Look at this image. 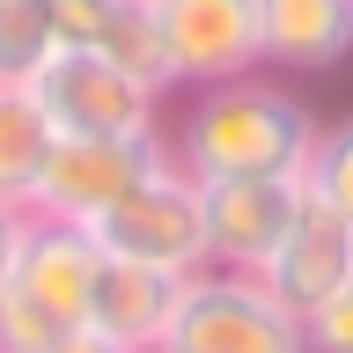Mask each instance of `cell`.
Listing matches in <instances>:
<instances>
[{"mask_svg": "<svg viewBox=\"0 0 353 353\" xmlns=\"http://www.w3.org/2000/svg\"><path fill=\"white\" fill-rule=\"evenodd\" d=\"M88 236L103 258H132V265H162V272H199L206 265V221H199V176L170 170L140 176L110 214L88 221Z\"/></svg>", "mask_w": 353, "mask_h": 353, "instance_id": "277c9868", "label": "cell"}, {"mask_svg": "<svg viewBox=\"0 0 353 353\" xmlns=\"http://www.w3.org/2000/svg\"><path fill=\"white\" fill-rule=\"evenodd\" d=\"M170 88H214L258 74V0H154Z\"/></svg>", "mask_w": 353, "mask_h": 353, "instance_id": "8992f818", "label": "cell"}, {"mask_svg": "<svg viewBox=\"0 0 353 353\" xmlns=\"http://www.w3.org/2000/svg\"><path fill=\"white\" fill-rule=\"evenodd\" d=\"M96 236L74 228V221H44L30 214V236H22V258H15V287L30 302H44L59 324H81V302H88V280H96Z\"/></svg>", "mask_w": 353, "mask_h": 353, "instance_id": "8fae6325", "label": "cell"}, {"mask_svg": "<svg viewBox=\"0 0 353 353\" xmlns=\"http://www.w3.org/2000/svg\"><path fill=\"white\" fill-rule=\"evenodd\" d=\"M170 162H176V154H170V140H162V132H118V140H52L30 214L88 228V221L110 214V206H118V199H125L140 176L170 170Z\"/></svg>", "mask_w": 353, "mask_h": 353, "instance_id": "5b68a950", "label": "cell"}, {"mask_svg": "<svg viewBox=\"0 0 353 353\" xmlns=\"http://www.w3.org/2000/svg\"><path fill=\"white\" fill-rule=\"evenodd\" d=\"M148 8H154V0H148Z\"/></svg>", "mask_w": 353, "mask_h": 353, "instance_id": "d6986e66", "label": "cell"}, {"mask_svg": "<svg viewBox=\"0 0 353 353\" xmlns=\"http://www.w3.org/2000/svg\"><path fill=\"white\" fill-rule=\"evenodd\" d=\"M30 96H37L44 125L59 140H118V132H154V96L132 81L118 59L103 52H74L59 44L52 59L30 74Z\"/></svg>", "mask_w": 353, "mask_h": 353, "instance_id": "3957f363", "label": "cell"}, {"mask_svg": "<svg viewBox=\"0 0 353 353\" xmlns=\"http://www.w3.org/2000/svg\"><path fill=\"white\" fill-rule=\"evenodd\" d=\"M302 206L294 176H206L199 184V221H206V265L221 272H258L287 221Z\"/></svg>", "mask_w": 353, "mask_h": 353, "instance_id": "52a82bcc", "label": "cell"}, {"mask_svg": "<svg viewBox=\"0 0 353 353\" xmlns=\"http://www.w3.org/2000/svg\"><path fill=\"white\" fill-rule=\"evenodd\" d=\"M74 324H59L44 302H30L15 280L0 287V353H52Z\"/></svg>", "mask_w": 353, "mask_h": 353, "instance_id": "9a60e30c", "label": "cell"}, {"mask_svg": "<svg viewBox=\"0 0 353 353\" xmlns=\"http://www.w3.org/2000/svg\"><path fill=\"white\" fill-rule=\"evenodd\" d=\"M154 353H309V331L294 309L272 302V287L258 272L199 265L176 294L170 331L154 339Z\"/></svg>", "mask_w": 353, "mask_h": 353, "instance_id": "7a4b0ae2", "label": "cell"}, {"mask_svg": "<svg viewBox=\"0 0 353 353\" xmlns=\"http://www.w3.org/2000/svg\"><path fill=\"white\" fill-rule=\"evenodd\" d=\"M353 59V0H258V66L331 74Z\"/></svg>", "mask_w": 353, "mask_h": 353, "instance_id": "30bf717a", "label": "cell"}, {"mask_svg": "<svg viewBox=\"0 0 353 353\" xmlns=\"http://www.w3.org/2000/svg\"><path fill=\"white\" fill-rule=\"evenodd\" d=\"M184 280H192V272H162V265H132V258H96L81 324L96 331V339H110V346L154 353V339H162L170 316H176Z\"/></svg>", "mask_w": 353, "mask_h": 353, "instance_id": "9c48e42d", "label": "cell"}, {"mask_svg": "<svg viewBox=\"0 0 353 353\" xmlns=\"http://www.w3.org/2000/svg\"><path fill=\"white\" fill-rule=\"evenodd\" d=\"M316 110L287 81L265 74H236V81L199 88L184 125L170 132V154L184 176H294L302 184L309 148H316Z\"/></svg>", "mask_w": 353, "mask_h": 353, "instance_id": "6da1fadb", "label": "cell"}, {"mask_svg": "<svg viewBox=\"0 0 353 353\" xmlns=\"http://www.w3.org/2000/svg\"><path fill=\"white\" fill-rule=\"evenodd\" d=\"M52 52H59L52 8L44 0H0V81H30Z\"/></svg>", "mask_w": 353, "mask_h": 353, "instance_id": "4fadbf2b", "label": "cell"}, {"mask_svg": "<svg viewBox=\"0 0 353 353\" xmlns=\"http://www.w3.org/2000/svg\"><path fill=\"white\" fill-rule=\"evenodd\" d=\"M302 192H309V199H324L331 214L353 228V118H339V125H316V148H309Z\"/></svg>", "mask_w": 353, "mask_h": 353, "instance_id": "5bb4252c", "label": "cell"}, {"mask_svg": "<svg viewBox=\"0 0 353 353\" xmlns=\"http://www.w3.org/2000/svg\"><path fill=\"white\" fill-rule=\"evenodd\" d=\"M22 236H30V214H22V206H0V287L15 280V258H22Z\"/></svg>", "mask_w": 353, "mask_h": 353, "instance_id": "e0dca14e", "label": "cell"}, {"mask_svg": "<svg viewBox=\"0 0 353 353\" xmlns=\"http://www.w3.org/2000/svg\"><path fill=\"white\" fill-rule=\"evenodd\" d=\"M52 140H59V132L44 125L37 96H30L22 81H0V206H22V214H30Z\"/></svg>", "mask_w": 353, "mask_h": 353, "instance_id": "7c38bea8", "label": "cell"}, {"mask_svg": "<svg viewBox=\"0 0 353 353\" xmlns=\"http://www.w3.org/2000/svg\"><path fill=\"white\" fill-rule=\"evenodd\" d=\"M302 331H309V353H353V272L302 316Z\"/></svg>", "mask_w": 353, "mask_h": 353, "instance_id": "2e32d148", "label": "cell"}, {"mask_svg": "<svg viewBox=\"0 0 353 353\" xmlns=\"http://www.w3.org/2000/svg\"><path fill=\"white\" fill-rule=\"evenodd\" d=\"M346 272H353V228L331 214L324 199L302 192V206H294V221H287V236L272 243V258L258 265V280L272 287V302H280V309L309 316Z\"/></svg>", "mask_w": 353, "mask_h": 353, "instance_id": "ba28073f", "label": "cell"}, {"mask_svg": "<svg viewBox=\"0 0 353 353\" xmlns=\"http://www.w3.org/2000/svg\"><path fill=\"white\" fill-rule=\"evenodd\" d=\"M52 353H132V346H110V339H96L88 324H74V331H66V339H59Z\"/></svg>", "mask_w": 353, "mask_h": 353, "instance_id": "ac0fdd59", "label": "cell"}]
</instances>
